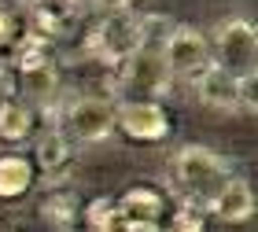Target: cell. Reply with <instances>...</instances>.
Returning <instances> with one entry per match:
<instances>
[{"label":"cell","mask_w":258,"mask_h":232,"mask_svg":"<svg viewBox=\"0 0 258 232\" xmlns=\"http://www.w3.org/2000/svg\"><path fill=\"white\" fill-rule=\"evenodd\" d=\"M11 74H15V89H19V96H26V103H33V107L52 103L55 92H59L55 44L30 33L15 48V55H11Z\"/></svg>","instance_id":"6da1fadb"},{"label":"cell","mask_w":258,"mask_h":232,"mask_svg":"<svg viewBox=\"0 0 258 232\" xmlns=\"http://www.w3.org/2000/svg\"><path fill=\"white\" fill-rule=\"evenodd\" d=\"M173 177H177V188L184 192V199H196L210 206V199L218 195V188L229 181V166L218 151H210L203 144H184L177 155H173Z\"/></svg>","instance_id":"7a4b0ae2"},{"label":"cell","mask_w":258,"mask_h":232,"mask_svg":"<svg viewBox=\"0 0 258 232\" xmlns=\"http://www.w3.org/2000/svg\"><path fill=\"white\" fill-rule=\"evenodd\" d=\"M144 41H148L144 19H140L133 8H107V11H103V19L96 22V30H92L89 48L96 52V59L103 66H118Z\"/></svg>","instance_id":"3957f363"},{"label":"cell","mask_w":258,"mask_h":232,"mask_svg":"<svg viewBox=\"0 0 258 232\" xmlns=\"http://www.w3.org/2000/svg\"><path fill=\"white\" fill-rule=\"evenodd\" d=\"M111 70H114V89H118L125 100H137V96H144V100L162 96V92L170 89V81H173L162 48H151L148 41L140 44V48L129 55L125 63L111 66Z\"/></svg>","instance_id":"277c9868"},{"label":"cell","mask_w":258,"mask_h":232,"mask_svg":"<svg viewBox=\"0 0 258 232\" xmlns=\"http://www.w3.org/2000/svg\"><path fill=\"white\" fill-rule=\"evenodd\" d=\"M162 55H166L170 74L181 78V81H192V85L218 63L214 59V37H207L196 26H173L166 33V41H162Z\"/></svg>","instance_id":"5b68a950"},{"label":"cell","mask_w":258,"mask_h":232,"mask_svg":"<svg viewBox=\"0 0 258 232\" xmlns=\"http://www.w3.org/2000/svg\"><path fill=\"white\" fill-rule=\"evenodd\" d=\"M114 203H118V232H155L170 221L166 192L151 184H133Z\"/></svg>","instance_id":"8992f818"},{"label":"cell","mask_w":258,"mask_h":232,"mask_svg":"<svg viewBox=\"0 0 258 232\" xmlns=\"http://www.w3.org/2000/svg\"><path fill=\"white\" fill-rule=\"evenodd\" d=\"M114 125H118V103H111L103 96H78L63 111V129L74 140H85V144L107 140L114 133Z\"/></svg>","instance_id":"52a82bcc"},{"label":"cell","mask_w":258,"mask_h":232,"mask_svg":"<svg viewBox=\"0 0 258 232\" xmlns=\"http://www.w3.org/2000/svg\"><path fill=\"white\" fill-rule=\"evenodd\" d=\"M214 59L232 74H247L258 66V26L251 19H225L214 33Z\"/></svg>","instance_id":"ba28073f"},{"label":"cell","mask_w":258,"mask_h":232,"mask_svg":"<svg viewBox=\"0 0 258 232\" xmlns=\"http://www.w3.org/2000/svg\"><path fill=\"white\" fill-rule=\"evenodd\" d=\"M125 140L133 144H159L170 136V114L159 100H122L118 103V125H114Z\"/></svg>","instance_id":"9c48e42d"},{"label":"cell","mask_w":258,"mask_h":232,"mask_svg":"<svg viewBox=\"0 0 258 232\" xmlns=\"http://www.w3.org/2000/svg\"><path fill=\"white\" fill-rule=\"evenodd\" d=\"M26 22L33 37H44L52 44L67 41L81 22V8L74 0H30L26 4Z\"/></svg>","instance_id":"30bf717a"},{"label":"cell","mask_w":258,"mask_h":232,"mask_svg":"<svg viewBox=\"0 0 258 232\" xmlns=\"http://www.w3.org/2000/svg\"><path fill=\"white\" fill-rule=\"evenodd\" d=\"M81 210H85V203L70 184H48L37 199V217L48 228H59V232L81 225Z\"/></svg>","instance_id":"8fae6325"},{"label":"cell","mask_w":258,"mask_h":232,"mask_svg":"<svg viewBox=\"0 0 258 232\" xmlns=\"http://www.w3.org/2000/svg\"><path fill=\"white\" fill-rule=\"evenodd\" d=\"M207 210L214 214L218 221H225V225H240V221H251V217H254L258 199H254V192H251V184H247V181L229 177V181L218 188V195L210 199Z\"/></svg>","instance_id":"7c38bea8"},{"label":"cell","mask_w":258,"mask_h":232,"mask_svg":"<svg viewBox=\"0 0 258 232\" xmlns=\"http://www.w3.org/2000/svg\"><path fill=\"white\" fill-rule=\"evenodd\" d=\"M33 162L44 177H59V173L74 162V147H70V133L63 125H52L37 136V147H33Z\"/></svg>","instance_id":"4fadbf2b"},{"label":"cell","mask_w":258,"mask_h":232,"mask_svg":"<svg viewBox=\"0 0 258 232\" xmlns=\"http://www.w3.org/2000/svg\"><path fill=\"white\" fill-rule=\"evenodd\" d=\"M196 92H199V100H203L207 107H221V111L240 107V74H232L229 66L214 63L196 81Z\"/></svg>","instance_id":"5bb4252c"},{"label":"cell","mask_w":258,"mask_h":232,"mask_svg":"<svg viewBox=\"0 0 258 232\" xmlns=\"http://www.w3.org/2000/svg\"><path fill=\"white\" fill-rule=\"evenodd\" d=\"M33 177H37V162L30 155L19 151H4L0 155V203H15L33 188Z\"/></svg>","instance_id":"9a60e30c"},{"label":"cell","mask_w":258,"mask_h":232,"mask_svg":"<svg viewBox=\"0 0 258 232\" xmlns=\"http://www.w3.org/2000/svg\"><path fill=\"white\" fill-rule=\"evenodd\" d=\"M30 133H33V103L19 100V96H8L0 103V144L15 147Z\"/></svg>","instance_id":"2e32d148"},{"label":"cell","mask_w":258,"mask_h":232,"mask_svg":"<svg viewBox=\"0 0 258 232\" xmlns=\"http://www.w3.org/2000/svg\"><path fill=\"white\" fill-rule=\"evenodd\" d=\"M30 37L26 4L19 0H0V59H11L15 48Z\"/></svg>","instance_id":"e0dca14e"},{"label":"cell","mask_w":258,"mask_h":232,"mask_svg":"<svg viewBox=\"0 0 258 232\" xmlns=\"http://www.w3.org/2000/svg\"><path fill=\"white\" fill-rule=\"evenodd\" d=\"M81 225L92 232H118V203L114 199H89L81 210Z\"/></svg>","instance_id":"ac0fdd59"},{"label":"cell","mask_w":258,"mask_h":232,"mask_svg":"<svg viewBox=\"0 0 258 232\" xmlns=\"http://www.w3.org/2000/svg\"><path fill=\"white\" fill-rule=\"evenodd\" d=\"M207 206L203 203H196V199H184L177 210H170V228H177V232H184V228H192V232H199V228H207Z\"/></svg>","instance_id":"d6986e66"},{"label":"cell","mask_w":258,"mask_h":232,"mask_svg":"<svg viewBox=\"0 0 258 232\" xmlns=\"http://www.w3.org/2000/svg\"><path fill=\"white\" fill-rule=\"evenodd\" d=\"M240 107L258 111V66L240 78Z\"/></svg>","instance_id":"ffe728a7"},{"label":"cell","mask_w":258,"mask_h":232,"mask_svg":"<svg viewBox=\"0 0 258 232\" xmlns=\"http://www.w3.org/2000/svg\"><path fill=\"white\" fill-rule=\"evenodd\" d=\"M8 96H15V74L0 66V103H4Z\"/></svg>","instance_id":"44dd1931"},{"label":"cell","mask_w":258,"mask_h":232,"mask_svg":"<svg viewBox=\"0 0 258 232\" xmlns=\"http://www.w3.org/2000/svg\"><path fill=\"white\" fill-rule=\"evenodd\" d=\"M96 4H103V8H129V4H137V0H96Z\"/></svg>","instance_id":"7402d4cb"},{"label":"cell","mask_w":258,"mask_h":232,"mask_svg":"<svg viewBox=\"0 0 258 232\" xmlns=\"http://www.w3.org/2000/svg\"><path fill=\"white\" fill-rule=\"evenodd\" d=\"M19 4H30V0H19Z\"/></svg>","instance_id":"603a6c76"}]
</instances>
